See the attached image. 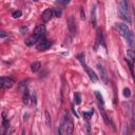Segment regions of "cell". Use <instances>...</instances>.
Wrapping results in <instances>:
<instances>
[{"mask_svg":"<svg viewBox=\"0 0 135 135\" xmlns=\"http://www.w3.org/2000/svg\"><path fill=\"white\" fill-rule=\"evenodd\" d=\"M64 131H65V120H64V117H63L61 122H60V126L58 127V135H63Z\"/></svg>","mask_w":135,"mask_h":135,"instance_id":"14","label":"cell"},{"mask_svg":"<svg viewBox=\"0 0 135 135\" xmlns=\"http://www.w3.org/2000/svg\"><path fill=\"white\" fill-rule=\"evenodd\" d=\"M127 60L130 64L135 63V51H133V50L127 51Z\"/></svg>","mask_w":135,"mask_h":135,"instance_id":"11","label":"cell"},{"mask_svg":"<svg viewBox=\"0 0 135 135\" xmlns=\"http://www.w3.org/2000/svg\"><path fill=\"white\" fill-rule=\"evenodd\" d=\"M97 8V6H96V4H94L93 6H92V9H91V24H92V26H96V24H97V17H96V9Z\"/></svg>","mask_w":135,"mask_h":135,"instance_id":"9","label":"cell"},{"mask_svg":"<svg viewBox=\"0 0 135 135\" xmlns=\"http://www.w3.org/2000/svg\"><path fill=\"white\" fill-rule=\"evenodd\" d=\"M92 115H93V111H90V112H83V117L85 118L86 121L90 120V118H91Z\"/></svg>","mask_w":135,"mask_h":135,"instance_id":"20","label":"cell"},{"mask_svg":"<svg viewBox=\"0 0 135 135\" xmlns=\"http://www.w3.org/2000/svg\"><path fill=\"white\" fill-rule=\"evenodd\" d=\"M40 68H41V63H40L39 61H35V62L32 63V65H31V70H32V72H34V73L38 72V71L40 70Z\"/></svg>","mask_w":135,"mask_h":135,"instance_id":"15","label":"cell"},{"mask_svg":"<svg viewBox=\"0 0 135 135\" xmlns=\"http://www.w3.org/2000/svg\"><path fill=\"white\" fill-rule=\"evenodd\" d=\"M44 115H45V123H46V126H47L49 128H51V126H52L51 115H50V113H49L47 111H45V112H44Z\"/></svg>","mask_w":135,"mask_h":135,"instance_id":"16","label":"cell"},{"mask_svg":"<svg viewBox=\"0 0 135 135\" xmlns=\"http://www.w3.org/2000/svg\"><path fill=\"white\" fill-rule=\"evenodd\" d=\"M119 16L122 20L130 22V16H129V8H128V2L126 0H122L119 2Z\"/></svg>","mask_w":135,"mask_h":135,"instance_id":"3","label":"cell"},{"mask_svg":"<svg viewBox=\"0 0 135 135\" xmlns=\"http://www.w3.org/2000/svg\"><path fill=\"white\" fill-rule=\"evenodd\" d=\"M77 58L79 59V61L81 62V64H82V66H83V69L85 70V72H86V74L89 75V77H90V79L93 81V82H97V80H98V77H97V75L95 74V72L90 68V66H88V64L85 63V61L83 60L84 59V57H83V54H80V55H78L77 56Z\"/></svg>","mask_w":135,"mask_h":135,"instance_id":"2","label":"cell"},{"mask_svg":"<svg viewBox=\"0 0 135 135\" xmlns=\"http://www.w3.org/2000/svg\"><path fill=\"white\" fill-rule=\"evenodd\" d=\"M123 96L127 97V98H129L131 96V90L129 88H124L123 89Z\"/></svg>","mask_w":135,"mask_h":135,"instance_id":"22","label":"cell"},{"mask_svg":"<svg viewBox=\"0 0 135 135\" xmlns=\"http://www.w3.org/2000/svg\"><path fill=\"white\" fill-rule=\"evenodd\" d=\"M68 28L69 31L71 32L72 35H75L76 33V22H75V19L73 16H70L69 19H68Z\"/></svg>","mask_w":135,"mask_h":135,"instance_id":"6","label":"cell"},{"mask_svg":"<svg viewBox=\"0 0 135 135\" xmlns=\"http://www.w3.org/2000/svg\"><path fill=\"white\" fill-rule=\"evenodd\" d=\"M97 69H98V71H99V74H100V76H101V79L103 80L104 83H107V82H108V76H107V72H105L104 68H103L100 63H98V64H97Z\"/></svg>","mask_w":135,"mask_h":135,"instance_id":"10","label":"cell"},{"mask_svg":"<svg viewBox=\"0 0 135 135\" xmlns=\"http://www.w3.org/2000/svg\"><path fill=\"white\" fill-rule=\"evenodd\" d=\"M74 100H75V103L76 104H80L81 103V97H80V94L78 92H76L74 94Z\"/></svg>","mask_w":135,"mask_h":135,"instance_id":"17","label":"cell"},{"mask_svg":"<svg viewBox=\"0 0 135 135\" xmlns=\"http://www.w3.org/2000/svg\"><path fill=\"white\" fill-rule=\"evenodd\" d=\"M20 31H21V33H24V32H26V31H27V27H21V28H20Z\"/></svg>","mask_w":135,"mask_h":135,"instance_id":"28","label":"cell"},{"mask_svg":"<svg viewBox=\"0 0 135 135\" xmlns=\"http://www.w3.org/2000/svg\"><path fill=\"white\" fill-rule=\"evenodd\" d=\"M134 22H135V12H134Z\"/></svg>","mask_w":135,"mask_h":135,"instance_id":"31","label":"cell"},{"mask_svg":"<svg viewBox=\"0 0 135 135\" xmlns=\"http://www.w3.org/2000/svg\"><path fill=\"white\" fill-rule=\"evenodd\" d=\"M21 135H26V132H25V130H24V129L21 131Z\"/></svg>","mask_w":135,"mask_h":135,"instance_id":"30","label":"cell"},{"mask_svg":"<svg viewBox=\"0 0 135 135\" xmlns=\"http://www.w3.org/2000/svg\"><path fill=\"white\" fill-rule=\"evenodd\" d=\"M84 127H85V129H86V131H88V132H90V131H91V127H90V122H89V121H86V123H85V126H84Z\"/></svg>","mask_w":135,"mask_h":135,"instance_id":"26","label":"cell"},{"mask_svg":"<svg viewBox=\"0 0 135 135\" xmlns=\"http://www.w3.org/2000/svg\"><path fill=\"white\" fill-rule=\"evenodd\" d=\"M80 14H81V19H84L85 16H84V14H83V9H82V8L80 9Z\"/></svg>","mask_w":135,"mask_h":135,"instance_id":"27","label":"cell"},{"mask_svg":"<svg viewBox=\"0 0 135 135\" xmlns=\"http://www.w3.org/2000/svg\"><path fill=\"white\" fill-rule=\"evenodd\" d=\"M12 133H13V131L11 129H7V130L3 131V135H12Z\"/></svg>","mask_w":135,"mask_h":135,"instance_id":"25","label":"cell"},{"mask_svg":"<svg viewBox=\"0 0 135 135\" xmlns=\"http://www.w3.org/2000/svg\"><path fill=\"white\" fill-rule=\"evenodd\" d=\"M116 27H117L119 34L127 40L128 44L130 46H135V38H134L132 32L130 31L129 26L127 24H123V23H117L116 24Z\"/></svg>","mask_w":135,"mask_h":135,"instance_id":"1","label":"cell"},{"mask_svg":"<svg viewBox=\"0 0 135 135\" xmlns=\"http://www.w3.org/2000/svg\"><path fill=\"white\" fill-rule=\"evenodd\" d=\"M12 15H13L14 18H19V17H21L22 13H21V11H15V12H13Z\"/></svg>","mask_w":135,"mask_h":135,"instance_id":"23","label":"cell"},{"mask_svg":"<svg viewBox=\"0 0 135 135\" xmlns=\"http://www.w3.org/2000/svg\"><path fill=\"white\" fill-rule=\"evenodd\" d=\"M50 46H51V42L47 41L45 38L41 39V40L37 43V49H38L39 51H45V50H47Z\"/></svg>","mask_w":135,"mask_h":135,"instance_id":"7","label":"cell"},{"mask_svg":"<svg viewBox=\"0 0 135 135\" xmlns=\"http://www.w3.org/2000/svg\"><path fill=\"white\" fill-rule=\"evenodd\" d=\"M0 34H1V35H0V36H1V37H2V38H4V37H5V36H6V35H5V33H4V32H1V33H0Z\"/></svg>","mask_w":135,"mask_h":135,"instance_id":"29","label":"cell"},{"mask_svg":"<svg viewBox=\"0 0 135 135\" xmlns=\"http://www.w3.org/2000/svg\"><path fill=\"white\" fill-rule=\"evenodd\" d=\"M14 84V79L11 77H1L0 80V88L1 89H9Z\"/></svg>","mask_w":135,"mask_h":135,"instance_id":"5","label":"cell"},{"mask_svg":"<svg viewBox=\"0 0 135 135\" xmlns=\"http://www.w3.org/2000/svg\"><path fill=\"white\" fill-rule=\"evenodd\" d=\"M56 3H57V4H59V5H68V4L70 3V1H69V0H64V1L58 0V1H56Z\"/></svg>","mask_w":135,"mask_h":135,"instance_id":"24","label":"cell"},{"mask_svg":"<svg viewBox=\"0 0 135 135\" xmlns=\"http://www.w3.org/2000/svg\"><path fill=\"white\" fill-rule=\"evenodd\" d=\"M95 96H96V98L98 99V102H99V103H101V105H103L104 101H103V98H102V96L100 95V93L96 91V92H95Z\"/></svg>","mask_w":135,"mask_h":135,"instance_id":"18","label":"cell"},{"mask_svg":"<svg viewBox=\"0 0 135 135\" xmlns=\"http://www.w3.org/2000/svg\"><path fill=\"white\" fill-rule=\"evenodd\" d=\"M22 101H23V103L26 104V105H27V104L30 103V101H31V95H30V93H28L27 90H24V92H23Z\"/></svg>","mask_w":135,"mask_h":135,"instance_id":"13","label":"cell"},{"mask_svg":"<svg viewBox=\"0 0 135 135\" xmlns=\"http://www.w3.org/2000/svg\"><path fill=\"white\" fill-rule=\"evenodd\" d=\"M122 135H130V130L127 124H123L122 127Z\"/></svg>","mask_w":135,"mask_h":135,"instance_id":"21","label":"cell"},{"mask_svg":"<svg viewBox=\"0 0 135 135\" xmlns=\"http://www.w3.org/2000/svg\"><path fill=\"white\" fill-rule=\"evenodd\" d=\"M53 14H54V16H55L56 18H59L62 13H61V9H60V8H54V9H53Z\"/></svg>","mask_w":135,"mask_h":135,"instance_id":"19","label":"cell"},{"mask_svg":"<svg viewBox=\"0 0 135 135\" xmlns=\"http://www.w3.org/2000/svg\"><path fill=\"white\" fill-rule=\"evenodd\" d=\"M64 120H65V133L66 135H74V123L69 114L64 115Z\"/></svg>","mask_w":135,"mask_h":135,"instance_id":"4","label":"cell"},{"mask_svg":"<svg viewBox=\"0 0 135 135\" xmlns=\"http://www.w3.org/2000/svg\"><path fill=\"white\" fill-rule=\"evenodd\" d=\"M33 135H36V134H34V133H33Z\"/></svg>","mask_w":135,"mask_h":135,"instance_id":"32","label":"cell"},{"mask_svg":"<svg viewBox=\"0 0 135 135\" xmlns=\"http://www.w3.org/2000/svg\"><path fill=\"white\" fill-rule=\"evenodd\" d=\"M52 16H54V14H53V9H51V8H46V9L43 11L42 14H41V18H42V20H43L44 22L50 21L51 18H52Z\"/></svg>","mask_w":135,"mask_h":135,"instance_id":"8","label":"cell"},{"mask_svg":"<svg viewBox=\"0 0 135 135\" xmlns=\"http://www.w3.org/2000/svg\"><path fill=\"white\" fill-rule=\"evenodd\" d=\"M99 112H100L101 118L103 119L104 123H105V124H110V123H111V120L109 119V117H108V115H107V113H105V111H104L103 107H101V104H99Z\"/></svg>","mask_w":135,"mask_h":135,"instance_id":"12","label":"cell"}]
</instances>
